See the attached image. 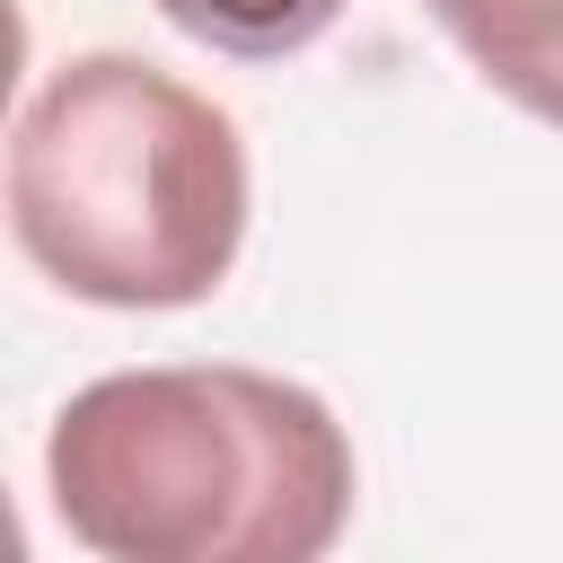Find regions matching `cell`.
<instances>
[{
  "instance_id": "obj_1",
  "label": "cell",
  "mask_w": 563,
  "mask_h": 563,
  "mask_svg": "<svg viewBox=\"0 0 563 563\" xmlns=\"http://www.w3.org/2000/svg\"><path fill=\"white\" fill-rule=\"evenodd\" d=\"M44 484L106 563H317L352 519V440L273 369L176 361L79 387Z\"/></svg>"
},
{
  "instance_id": "obj_2",
  "label": "cell",
  "mask_w": 563,
  "mask_h": 563,
  "mask_svg": "<svg viewBox=\"0 0 563 563\" xmlns=\"http://www.w3.org/2000/svg\"><path fill=\"white\" fill-rule=\"evenodd\" d=\"M9 229L88 308H194L246 238V141L202 88L79 53L18 106Z\"/></svg>"
},
{
  "instance_id": "obj_3",
  "label": "cell",
  "mask_w": 563,
  "mask_h": 563,
  "mask_svg": "<svg viewBox=\"0 0 563 563\" xmlns=\"http://www.w3.org/2000/svg\"><path fill=\"white\" fill-rule=\"evenodd\" d=\"M431 18L510 106L563 132V0H431Z\"/></svg>"
},
{
  "instance_id": "obj_4",
  "label": "cell",
  "mask_w": 563,
  "mask_h": 563,
  "mask_svg": "<svg viewBox=\"0 0 563 563\" xmlns=\"http://www.w3.org/2000/svg\"><path fill=\"white\" fill-rule=\"evenodd\" d=\"M158 18H167V26H185V35H194V44H211V53L282 62V53L317 44V35L343 18V0H158Z\"/></svg>"
}]
</instances>
